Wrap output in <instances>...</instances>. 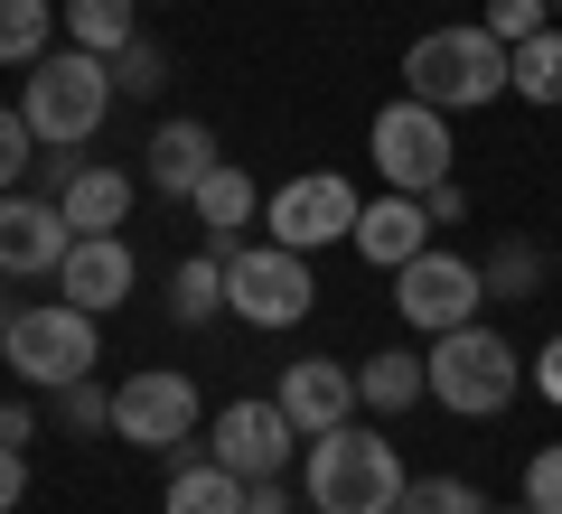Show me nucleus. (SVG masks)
<instances>
[{
	"label": "nucleus",
	"instance_id": "nucleus-1",
	"mask_svg": "<svg viewBox=\"0 0 562 514\" xmlns=\"http://www.w3.org/2000/svg\"><path fill=\"white\" fill-rule=\"evenodd\" d=\"M413 487L403 477V449L384 431H357V421H338V431H319L301 449V495L319 514H394V495Z\"/></svg>",
	"mask_w": 562,
	"mask_h": 514
},
{
	"label": "nucleus",
	"instance_id": "nucleus-2",
	"mask_svg": "<svg viewBox=\"0 0 562 514\" xmlns=\"http://www.w3.org/2000/svg\"><path fill=\"white\" fill-rule=\"evenodd\" d=\"M103 113H113V57H94V47H47V57L29 66L20 122L47 150H85V140L103 132Z\"/></svg>",
	"mask_w": 562,
	"mask_h": 514
},
{
	"label": "nucleus",
	"instance_id": "nucleus-3",
	"mask_svg": "<svg viewBox=\"0 0 562 514\" xmlns=\"http://www.w3.org/2000/svg\"><path fill=\"white\" fill-rule=\"evenodd\" d=\"M403 94L431 103V113H479V103L506 94V47L487 38L479 20L469 28H422L403 47Z\"/></svg>",
	"mask_w": 562,
	"mask_h": 514
},
{
	"label": "nucleus",
	"instance_id": "nucleus-4",
	"mask_svg": "<svg viewBox=\"0 0 562 514\" xmlns=\"http://www.w3.org/2000/svg\"><path fill=\"white\" fill-rule=\"evenodd\" d=\"M0 365L20 384H38V393H57V384H76V375L103 365V318L76 309V299H29V309H10Z\"/></svg>",
	"mask_w": 562,
	"mask_h": 514
},
{
	"label": "nucleus",
	"instance_id": "nucleus-5",
	"mask_svg": "<svg viewBox=\"0 0 562 514\" xmlns=\"http://www.w3.org/2000/svg\"><path fill=\"white\" fill-rule=\"evenodd\" d=\"M422 365H431V402H441V412H460V421L506 412V402H516V384H525V356L506 346V328H487V318L431 336V356H422Z\"/></svg>",
	"mask_w": 562,
	"mask_h": 514
},
{
	"label": "nucleus",
	"instance_id": "nucleus-6",
	"mask_svg": "<svg viewBox=\"0 0 562 514\" xmlns=\"http://www.w3.org/2000/svg\"><path fill=\"white\" fill-rule=\"evenodd\" d=\"M225 309L244 318V328H301L310 309H319V281H310V253H291V243H235L225 253Z\"/></svg>",
	"mask_w": 562,
	"mask_h": 514
},
{
	"label": "nucleus",
	"instance_id": "nucleus-7",
	"mask_svg": "<svg viewBox=\"0 0 562 514\" xmlns=\"http://www.w3.org/2000/svg\"><path fill=\"white\" fill-rule=\"evenodd\" d=\"M206 402H198V375H179V365H140V375L113 384V439H132V449H179V439H198Z\"/></svg>",
	"mask_w": 562,
	"mask_h": 514
},
{
	"label": "nucleus",
	"instance_id": "nucleus-8",
	"mask_svg": "<svg viewBox=\"0 0 562 514\" xmlns=\"http://www.w3.org/2000/svg\"><path fill=\"white\" fill-rule=\"evenodd\" d=\"M366 150H375V169H384V187H403V197H422V187H441L450 179V113H431V103H384L375 113V132H366Z\"/></svg>",
	"mask_w": 562,
	"mask_h": 514
},
{
	"label": "nucleus",
	"instance_id": "nucleus-9",
	"mask_svg": "<svg viewBox=\"0 0 562 514\" xmlns=\"http://www.w3.org/2000/svg\"><path fill=\"white\" fill-rule=\"evenodd\" d=\"M394 309H403V328L450 336V328H469V318L487 309V272H479V262H460V253H431V243H422V253L394 272Z\"/></svg>",
	"mask_w": 562,
	"mask_h": 514
},
{
	"label": "nucleus",
	"instance_id": "nucleus-10",
	"mask_svg": "<svg viewBox=\"0 0 562 514\" xmlns=\"http://www.w3.org/2000/svg\"><path fill=\"white\" fill-rule=\"evenodd\" d=\"M262 225H272V243H291V253L347 243V235H357V187L328 179V169H310V179H281L272 197H262Z\"/></svg>",
	"mask_w": 562,
	"mask_h": 514
},
{
	"label": "nucleus",
	"instance_id": "nucleus-11",
	"mask_svg": "<svg viewBox=\"0 0 562 514\" xmlns=\"http://www.w3.org/2000/svg\"><path fill=\"white\" fill-rule=\"evenodd\" d=\"M291 421H281V402L272 393H244V402H225L216 412V431H206V449L225 458L235 477H281V458H291Z\"/></svg>",
	"mask_w": 562,
	"mask_h": 514
},
{
	"label": "nucleus",
	"instance_id": "nucleus-12",
	"mask_svg": "<svg viewBox=\"0 0 562 514\" xmlns=\"http://www.w3.org/2000/svg\"><path fill=\"white\" fill-rule=\"evenodd\" d=\"M66 243H76V225L57 216V197H0V281H38L66 262Z\"/></svg>",
	"mask_w": 562,
	"mask_h": 514
},
{
	"label": "nucleus",
	"instance_id": "nucleus-13",
	"mask_svg": "<svg viewBox=\"0 0 562 514\" xmlns=\"http://www.w3.org/2000/svg\"><path fill=\"white\" fill-rule=\"evenodd\" d=\"M132 281H140V262H132V243L122 235H76L66 243V262H57V299H76V309H122L132 299Z\"/></svg>",
	"mask_w": 562,
	"mask_h": 514
},
{
	"label": "nucleus",
	"instance_id": "nucleus-14",
	"mask_svg": "<svg viewBox=\"0 0 562 514\" xmlns=\"http://www.w3.org/2000/svg\"><path fill=\"white\" fill-rule=\"evenodd\" d=\"M281 421L301 439H319V431H338V421H357V375L347 365H328V356H301L291 375H281Z\"/></svg>",
	"mask_w": 562,
	"mask_h": 514
},
{
	"label": "nucleus",
	"instance_id": "nucleus-15",
	"mask_svg": "<svg viewBox=\"0 0 562 514\" xmlns=\"http://www.w3.org/2000/svg\"><path fill=\"white\" fill-rule=\"evenodd\" d=\"M160 514H244V477L225 468L216 449L179 439V449H169V495H160Z\"/></svg>",
	"mask_w": 562,
	"mask_h": 514
},
{
	"label": "nucleus",
	"instance_id": "nucleus-16",
	"mask_svg": "<svg viewBox=\"0 0 562 514\" xmlns=\"http://www.w3.org/2000/svg\"><path fill=\"white\" fill-rule=\"evenodd\" d=\"M347 243H357L366 262H384V272H403V262L431 243V216H422V197H403V187H394V197L357 206V235H347Z\"/></svg>",
	"mask_w": 562,
	"mask_h": 514
},
{
	"label": "nucleus",
	"instance_id": "nucleus-17",
	"mask_svg": "<svg viewBox=\"0 0 562 514\" xmlns=\"http://www.w3.org/2000/svg\"><path fill=\"white\" fill-rule=\"evenodd\" d=\"M188 206H198V225H206V253H235V243H244V225L262 216V187L244 179L235 159H216V169L198 179V197H188Z\"/></svg>",
	"mask_w": 562,
	"mask_h": 514
},
{
	"label": "nucleus",
	"instance_id": "nucleus-18",
	"mask_svg": "<svg viewBox=\"0 0 562 514\" xmlns=\"http://www.w3.org/2000/svg\"><path fill=\"white\" fill-rule=\"evenodd\" d=\"M206 169H216V132H206V122H160V132H150V159H140V179L160 187V197H198Z\"/></svg>",
	"mask_w": 562,
	"mask_h": 514
},
{
	"label": "nucleus",
	"instance_id": "nucleus-19",
	"mask_svg": "<svg viewBox=\"0 0 562 514\" xmlns=\"http://www.w3.org/2000/svg\"><path fill=\"white\" fill-rule=\"evenodd\" d=\"M57 216L76 225V235H122V216H132V179H122V169H103V159H85L76 187L57 197Z\"/></svg>",
	"mask_w": 562,
	"mask_h": 514
},
{
	"label": "nucleus",
	"instance_id": "nucleus-20",
	"mask_svg": "<svg viewBox=\"0 0 562 514\" xmlns=\"http://www.w3.org/2000/svg\"><path fill=\"white\" fill-rule=\"evenodd\" d=\"M357 402L366 412H413V402H431V365L413 346H384V356L357 365Z\"/></svg>",
	"mask_w": 562,
	"mask_h": 514
},
{
	"label": "nucleus",
	"instance_id": "nucleus-21",
	"mask_svg": "<svg viewBox=\"0 0 562 514\" xmlns=\"http://www.w3.org/2000/svg\"><path fill=\"white\" fill-rule=\"evenodd\" d=\"M506 94H525V103H562V28H553V20H543L535 38L506 47Z\"/></svg>",
	"mask_w": 562,
	"mask_h": 514
},
{
	"label": "nucleus",
	"instance_id": "nucleus-22",
	"mask_svg": "<svg viewBox=\"0 0 562 514\" xmlns=\"http://www.w3.org/2000/svg\"><path fill=\"white\" fill-rule=\"evenodd\" d=\"M216 309H225V253H188L179 272H169V318H179V328H206Z\"/></svg>",
	"mask_w": 562,
	"mask_h": 514
},
{
	"label": "nucleus",
	"instance_id": "nucleus-23",
	"mask_svg": "<svg viewBox=\"0 0 562 514\" xmlns=\"http://www.w3.org/2000/svg\"><path fill=\"white\" fill-rule=\"evenodd\" d=\"M66 10V47H94V57H113V47H132V0H57Z\"/></svg>",
	"mask_w": 562,
	"mask_h": 514
},
{
	"label": "nucleus",
	"instance_id": "nucleus-24",
	"mask_svg": "<svg viewBox=\"0 0 562 514\" xmlns=\"http://www.w3.org/2000/svg\"><path fill=\"white\" fill-rule=\"evenodd\" d=\"M57 38V0H0V66H38Z\"/></svg>",
	"mask_w": 562,
	"mask_h": 514
},
{
	"label": "nucleus",
	"instance_id": "nucleus-25",
	"mask_svg": "<svg viewBox=\"0 0 562 514\" xmlns=\"http://www.w3.org/2000/svg\"><path fill=\"white\" fill-rule=\"evenodd\" d=\"M479 272H487V299H535L543 290V253H535V243H497Z\"/></svg>",
	"mask_w": 562,
	"mask_h": 514
},
{
	"label": "nucleus",
	"instance_id": "nucleus-26",
	"mask_svg": "<svg viewBox=\"0 0 562 514\" xmlns=\"http://www.w3.org/2000/svg\"><path fill=\"white\" fill-rule=\"evenodd\" d=\"M394 514H487V495L469 487V477H413V487L394 495Z\"/></svg>",
	"mask_w": 562,
	"mask_h": 514
},
{
	"label": "nucleus",
	"instance_id": "nucleus-27",
	"mask_svg": "<svg viewBox=\"0 0 562 514\" xmlns=\"http://www.w3.org/2000/svg\"><path fill=\"white\" fill-rule=\"evenodd\" d=\"M47 402H57V421H66V431H76V439H103V431H113V393H103L94 375L57 384V393H47Z\"/></svg>",
	"mask_w": 562,
	"mask_h": 514
},
{
	"label": "nucleus",
	"instance_id": "nucleus-28",
	"mask_svg": "<svg viewBox=\"0 0 562 514\" xmlns=\"http://www.w3.org/2000/svg\"><path fill=\"white\" fill-rule=\"evenodd\" d=\"M169 84V57L150 38H132V47H113V94H132V103H150Z\"/></svg>",
	"mask_w": 562,
	"mask_h": 514
},
{
	"label": "nucleus",
	"instance_id": "nucleus-29",
	"mask_svg": "<svg viewBox=\"0 0 562 514\" xmlns=\"http://www.w3.org/2000/svg\"><path fill=\"white\" fill-rule=\"evenodd\" d=\"M543 20H553V0H487V38H497V47H516V38H535V28Z\"/></svg>",
	"mask_w": 562,
	"mask_h": 514
},
{
	"label": "nucleus",
	"instance_id": "nucleus-30",
	"mask_svg": "<svg viewBox=\"0 0 562 514\" xmlns=\"http://www.w3.org/2000/svg\"><path fill=\"white\" fill-rule=\"evenodd\" d=\"M29 159H38V132H29L20 113H0V197L29 179Z\"/></svg>",
	"mask_w": 562,
	"mask_h": 514
},
{
	"label": "nucleus",
	"instance_id": "nucleus-31",
	"mask_svg": "<svg viewBox=\"0 0 562 514\" xmlns=\"http://www.w3.org/2000/svg\"><path fill=\"white\" fill-rule=\"evenodd\" d=\"M525 505H535V514H562V439L525 458Z\"/></svg>",
	"mask_w": 562,
	"mask_h": 514
},
{
	"label": "nucleus",
	"instance_id": "nucleus-32",
	"mask_svg": "<svg viewBox=\"0 0 562 514\" xmlns=\"http://www.w3.org/2000/svg\"><path fill=\"white\" fill-rule=\"evenodd\" d=\"M76 169H85V150H47V140H38V159H29L38 197H66V187H76Z\"/></svg>",
	"mask_w": 562,
	"mask_h": 514
},
{
	"label": "nucleus",
	"instance_id": "nucleus-33",
	"mask_svg": "<svg viewBox=\"0 0 562 514\" xmlns=\"http://www.w3.org/2000/svg\"><path fill=\"white\" fill-rule=\"evenodd\" d=\"M422 216H431V225H460V216H469L460 179H441V187H422Z\"/></svg>",
	"mask_w": 562,
	"mask_h": 514
},
{
	"label": "nucleus",
	"instance_id": "nucleus-34",
	"mask_svg": "<svg viewBox=\"0 0 562 514\" xmlns=\"http://www.w3.org/2000/svg\"><path fill=\"white\" fill-rule=\"evenodd\" d=\"M244 514H291V487L281 477H244Z\"/></svg>",
	"mask_w": 562,
	"mask_h": 514
},
{
	"label": "nucleus",
	"instance_id": "nucleus-35",
	"mask_svg": "<svg viewBox=\"0 0 562 514\" xmlns=\"http://www.w3.org/2000/svg\"><path fill=\"white\" fill-rule=\"evenodd\" d=\"M29 439H38V412L29 402H0V449H29Z\"/></svg>",
	"mask_w": 562,
	"mask_h": 514
},
{
	"label": "nucleus",
	"instance_id": "nucleus-36",
	"mask_svg": "<svg viewBox=\"0 0 562 514\" xmlns=\"http://www.w3.org/2000/svg\"><path fill=\"white\" fill-rule=\"evenodd\" d=\"M29 495V449H0V514Z\"/></svg>",
	"mask_w": 562,
	"mask_h": 514
},
{
	"label": "nucleus",
	"instance_id": "nucleus-37",
	"mask_svg": "<svg viewBox=\"0 0 562 514\" xmlns=\"http://www.w3.org/2000/svg\"><path fill=\"white\" fill-rule=\"evenodd\" d=\"M535 393H543V402H553V412H562V336H553V346H543V356H535Z\"/></svg>",
	"mask_w": 562,
	"mask_h": 514
},
{
	"label": "nucleus",
	"instance_id": "nucleus-38",
	"mask_svg": "<svg viewBox=\"0 0 562 514\" xmlns=\"http://www.w3.org/2000/svg\"><path fill=\"white\" fill-rule=\"evenodd\" d=\"M487 514H535V505H487Z\"/></svg>",
	"mask_w": 562,
	"mask_h": 514
},
{
	"label": "nucleus",
	"instance_id": "nucleus-39",
	"mask_svg": "<svg viewBox=\"0 0 562 514\" xmlns=\"http://www.w3.org/2000/svg\"><path fill=\"white\" fill-rule=\"evenodd\" d=\"M0 336H10V318H0Z\"/></svg>",
	"mask_w": 562,
	"mask_h": 514
},
{
	"label": "nucleus",
	"instance_id": "nucleus-40",
	"mask_svg": "<svg viewBox=\"0 0 562 514\" xmlns=\"http://www.w3.org/2000/svg\"><path fill=\"white\" fill-rule=\"evenodd\" d=\"M553 10H562V0H553Z\"/></svg>",
	"mask_w": 562,
	"mask_h": 514
}]
</instances>
